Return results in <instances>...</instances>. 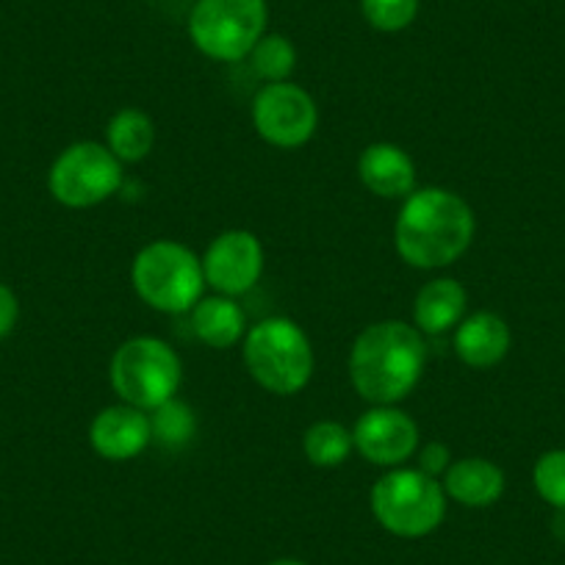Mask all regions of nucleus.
Listing matches in <instances>:
<instances>
[{
    "mask_svg": "<svg viewBox=\"0 0 565 565\" xmlns=\"http://www.w3.org/2000/svg\"><path fill=\"white\" fill-rule=\"evenodd\" d=\"M269 23L266 0H198L189 14V36L214 62H242Z\"/></svg>",
    "mask_w": 565,
    "mask_h": 565,
    "instance_id": "nucleus-7",
    "label": "nucleus"
},
{
    "mask_svg": "<svg viewBox=\"0 0 565 565\" xmlns=\"http://www.w3.org/2000/svg\"><path fill=\"white\" fill-rule=\"evenodd\" d=\"M355 452L366 463L380 469H399L416 458L422 447V433L413 416H407L399 405H372L358 416L352 427Z\"/></svg>",
    "mask_w": 565,
    "mask_h": 565,
    "instance_id": "nucleus-10",
    "label": "nucleus"
},
{
    "mask_svg": "<svg viewBox=\"0 0 565 565\" xmlns=\"http://www.w3.org/2000/svg\"><path fill=\"white\" fill-rule=\"evenodd\" d=\"M269 565H308V563H302V559H295V557H282V559H271Z\"/></svg>",
    "mask_w": 565,
    "mask_h": 565,
    "instance_id": "nucleus-26",
    "label": "nucleus"
},
{
    "mask_svg": "<svg viewBox=\"0 0 565 565\" xmlns=\"http://www.w3.org/2000/svg\"><path fill=\"white\" fill-rule=\"evenodd\" d=\"M358 178L380 200H405L416 192V161L394 141H374L358 159Z\"/></svg>",
    "mask_w": 565,
    "mask_h": 565,
    "instance_id": "nucleus-13",
    "label": "nucleus"
},
{
    "mask_svg": "<svg viewBox=\"0 0 565 565\" xmlns=\"http://www.w3.org/2000/svg\"><path fill=\"white\" fill-rule=\"evenodd\" d=\"M20 319V300L7 282H0V341L7 339L14 328H18Z\"/></svg>",
    "mask_w": 565,
    "mask_h": 565,
    "instance_id": "nucleus-25",
    "label": "nucleus"
},
{
    "mask_svg": "<svg viewBox=\"0 0 565 565\" xmlns=\"http://www.w3.org/2000/svg\"><path fill=\"white\" fill-rule=\"evenodd\" d=\"M361 12L372 29L396 34L416 20L418 0H361Z\"/></svg>",
    "mask_w": 565,
    "mask_h": 565,
    "instance_id": "nucleus-23",
    "label": "nucleus"
},
{
    "mask_svg": "<svg viewBox=\"0 0 565 565\" xmlns=\"http://www.w3.org/2000/svg\"><path fill=\"white\" fill-rule=\"evenodd\" d=\"M302 452L317 469H339L355 452L352 430L335 418H319L302 433Z\"/></svg>",
    "mask_w": 565,
    "mask_h": 565,
    "instance_id": "nucleus-19",
    "label": "nucleus"
},
{
    "mask_svg": "<svg viewBox=\"0 0 565 565\" xmlns=\"http://www.w3.org/2000/svg\"><path fill=\"white\" fill-rule=\"evenodd\" d=\"M192 330L211 350H231L247 335V313L236 297L211 295L192 308Z\"/></svg>",
    "mask_w": 565,
    "mask_h": 565,
    "instance_id": "nucleus-17",
    "label": "nucleus"
},
{
    "mask_svg": "<svg viewBox=\"0 0 565 565\" xmlns=\"http://www.w3.org/2000/svg\"><path fill=\"white\" fill-rule=\"evenodd\" d=\"M477 216L460 194L441 186L416 189L402 200L394 222V247L413 269H444L469 253Z\"/></svg>",
    "mask_w": 565,
    "mask_h": 565,
    "instance_id": "nucleus-1",
    "label": "nucleus"
},
{
    "mask_svg": "<svg viewBox=\"0 0 565 565\" xmlns=\"http://www.w3.org/2000/svg\"><path fill=\"white\" fill-rule=\"evenodd\" d=\"M447 491L436 477L416 466L388 469L372 486V513L385 532L396 537H424L447 519Z\"/></svg>",
    "mask_w": 565,
    "mask_h": 565,
    "instance_id": "nucleus-5",
    "label": "nucleus"
},
{
    "mask_svg": "<svg viewBox=\"0 0 565 565\" xmlns=\"http://www.w3.org/2000/svg\"><path fill=\"white\" fill-rule=\"evenodd\" d=\"M89 444L103 460H111V463L139 458L153 444L148 411H139L125 402L103 407L89 424Z\"/></svg>",
    "mask_w": 565,
    "mask_h": 565,
    "instance_id": "nucleus-12",
    "label": "nucleus"
},
{
    "mask_svg": "<svg viewBox=\"0 0 565 565\" xmlns=\"http://www.w3.org/2000/svg\"><path fill=\"white\" fill-rule=\"evenodd\" d=\"M253 128L277 150H297L313 139L319 128V106L302 86L291 81L260 86L253 97Z\"/></svg>",
    "mask_w": 565,
    "mask_h": 565,
    "instance_id": "nucleus-9",
    "label": "nucleus"
},
{
    "mask_svg": "<svg viewBox=\"0 0 565 565\" xmlns=\"http://www.w3.org/2000/svg\"><path fill=\"white\" fill-rule=\"evenodd\" d=\"M242 358L249 377L277 396L300 394L317 366L311 339L289 317H269L253 324L242 341Z\"/></svg>",
    "mask_w": 565,
    "mask_h": 565,
    "instance_id": "nucleus-4",
    "label": "nucleus"
},
{
    "mask_svg": "<svg viewBox=\"0 0 565 565\" xmlns=\"http://www.w3.org/2000/svg\"><path fill=\"white\" fill-rule=\"evenodd\" d=\"M452 449L447 447L444 441H430V444H424V447H418L416 452V469H422L424 475H430V477H444L447 475V469L452 466Z\"/></svg>",
    "mask_w": 565,
    "mask_h": 565,
    "instance_id": "nucleus-24",
    "label": "nucleus"
},
{
    "mask_svg": "<svg viewBox=\"0 0 565 565\" xmlns=\"http://www.w3.org/2000/svg\"><path fill=\"white\" fill-rule=\"evenodd\" d=\"M532 486L554 510H565V449H548L535 460Z\"/></svg>",
    "mask_w": 565,
    "mask_h": 565,
    "instance_id": "nucleus-22",
    "label": "nucleus"
},
{
    "mask_svg": "<svg viewBox=\"0 0 565 565\" xmlns=\"http://www.w3.org/2000/svg\"><path fill=\"white\" fill-rule=\"evenodd\" d=\"M148 416L153 441L164 449H183L186 444H192L194 433H198V416H194L192 405H186L178 396L153 407Z\"/></svg>",
    "mask_w": 565,
    "mask_h": 565,
    "instance_id": "nucleus-20",
    "label": "nucleus"
},
{
    "mask_svg": "<svg viewBox=\"0 0 565 565\" xmlns=\"http://www.w3.org/2000/svg\"><path fill=\"white\" fill-rule=\"evenodd\" d=\"M122 167L103 141H75L53 161L47 189L67 209H95L122 189Z\"/></svg>",
    "mask_w": 565,
    "mask_h": 565,
    "instance_id": "nucleus-8",
    "label": "nucleus"
},
{
    "mask_svg": "<svg viewBox=\"0 0 565 565\" xmlns=\"http://www.w3.org/2000/svg\"><path fill=\"white\" fill-rule=\"evenodd\" d=\"M108 377L119 402L150 413L178 396L183 383V363L164 339L134 335L114 350Z\"/></svg>",
    "mask_w": 565,
    "mask_h": 565,
    "instance_id": "nucleus-6",
    "label": "nucleus"
},
{
    "mask_svg": "<svg viewBox=\"0 0 565 565\" xmlns=\"http://www.w3.org/2000/svg\"><path fill=\"white\" fill-rule=\"evenodd\" d=\"M424 369V335L399 319L363 328L350 350V383L369 405H399L422 383Z\"/></svg>",
    "mask_w": 565,
    "mask_h": 565,
    "instance_id": "nucleus-2",
    "label": "nucleus"
},
{
    "mask_svg": "<svg viewBox=\"0 0 565 565\" xmlns=\"http://www.w3.org/2000/svg\"><path fill=\"white\" fill-rule=\"evenodd\" d=\"M247 58L258 78H264L266 84H280V81H289L291 73H295L297 47L289 36L264 34Z\"/></svg>",
    "mask_w": 565,
    "mask_h": 565,
    "instance_id": "nucleus-21",
    "label": "nucleus"
},
{
    "mask_svg": "<svg viewBox=\"0 0 565 565\" xmlns=\"http://www.w3.org/2000/svg\"><path fill=\"white\" fill-rule=\"evenodd\" d=\"M441 486L447 499L463 504L469 510L491 508L502 499L508 480H504L502 466L488 458H460L452 460L447 475L441 477Z\"/></svg>",
    "mask_w": 565,
    "mask_h": 565,
    "instance_id": "nucleus-16",
    "label": "nucleus"
},
{
    "mask_svg": "<svg viewBox=\"0 0 565 565\" xmlns=\"http://www.w3.org/2000/svg\"><path fill=\"white\" fill-rule=\"evenodd\" d=\"M264 244L253 231L231 227L220 233L209 244L203 255L205 286L214 289V295L244 297L258 286L264 275Z\"/></svg>",
    "mask_w": 565,
    "mask_h": 565,
    "instance_id": "nucleus-11",
    "label": "nucleus"
},
{
    "mask_svg": "<svg viewBox=\"0 0 565 565\" xmlns=\"http://www.w3.org/2000/svg\"><path fill=\"white\" fill-rule=\"evenodd\" d=\"M510 324L493 311H477L455 328V355L471 369H491L508 358Z\"/></svg>",
    "mask_w": 565,
    "mask_h": 565,
    "instance_id": "nucleus-15",
    "label": "nucleus"
},
{
    "mask_svg": "<svg viewBox=\"0 0 565 565\" xmlns=\"http://www.w3.org/2000/svg\"><path fill=\"white\" fill-rule=\"evenodd\" d=\"M469 311V291L455 277H436L416 291L413 328L422 335H441L458 328Z\"/></svg>",
    "mask_w": 565,
    "mask_h": 565,
    "instance_id": "nucleus-14",
    "label": "nucleus"
},
{
    "mask_svg": "<svg viewBox=\"0 0 565 565\" xmlns=\"http://www.w3.org/2000/svg\"><path fill=\"white\" fill-rule=\"evenodd\" d=\"M156 125L148 111L125 106L108 119L106 125V148L117 156L122 164H139L153 153Z\"/></svg>",
    "mask_w": 565,
    "mask_h": 565,
    "instance_id": "nucleus-18",
    "label": "nucleus"
},
{
    "mask_svg": "<svg viewBox=\"0 0 565 565\" xmlns=\"http://www.w3.org/2000/svg\"><path fill=\"white\" fill-rule=\"evenodd\" d=\"M130 282L145 306L159 313H192L205 297L203 258L175 238H156L136 253Z\"/></svg>",
    "mask_w": 565,
    "mask_h": 565,
    "instance_id": "nucleus-3",
    "label": "nucleus"
}]
</instances>
